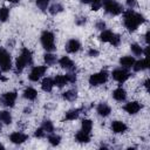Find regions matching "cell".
Returning <instances> with one entry per match:
<instances>
[{"mask_svg": "<svg viewBox=\"0 0 150 150\" xmlns=\"http://www.w3.org/2000/svg\"><path fill=\"white\" fill-rule=\"evenodd\" d=\"M145 22V18L141 14L135 12L134 9L123 11V25L128 32H135L142 23Z\"/></svg>", "mask_w": 150, "mask_h": 150, "instance_id": "cell-1", "label": "cell"}, {"mask_svg": "<svg viewBox=\"0 0 150 150\" xmlns=\"http://www.w3.org/2000/svg\"><path fill=\"white\" fill-rule=\"evenodd\" d=\"M32 62H33L32 52L28 48H22L21 52H20V55L15 60V71L16 73H22V70L27 66L32 64Z\"/></svg>", "mask_w": 150, "mask_h": 150, "instance_id": "cell-2", "label": "cell"}, {"mask_svg": "<svg viewBox=\"0 0 150 150\" xmlns=\"http://www.w3.org/2000/svg\"><path fill=\"white\" fill-rule=\"evenodd\" d=\"M102 6L104 8V12L109 15H112V16H116V15H120L123 13V6L116 1V0H103L102 2Z\"/></svg>", "mask_w": 150, "mask_h": 150, "instance_id": "cell-3", "label": "cell"}, {"mask_svg": "<svg viewBox=\"0 0 150 150\" xmlns=\"http://www.w3.org/2000/svg\"><path fill=\"white\" fill-rule=\"evenodd\" d=\"M40 41H41L42 47L47 52H53V50L56 49V46H55V36H54V33L53 32H50V30H43L41 33Z\"/></svg>", "mask_w": 150, "mask_h": 150, "instance_id": "cell-4", "label": "cell"}, {"mask_svg": "<svg viewBox=\"0 0 150 150\" xmlns=\"http://www.w3.org/2000/svg\"><path fill=\"white\" fill-rule=\"evenodd\" d=\"M98 38H100L101 41L108 42V43H110L112 47H118L120 43H121V36H120L118 34H116V33L109 30V29L102 30Z\"/></svg>", "mask_w": 150, "mask_h": 150, "instance_id": "cell-5", "label": "cell"}, {"mask_svg": "<svg viewBox=\"0 0 150 150\" xmlns=\"http://www.w3.org/2000/svg\"><path fill=\"white\" fill-rule=\"evenodd\" d=\"M109 79V73L107 70H101L98 73H95V74H91L89 76V84L91 87H97V86H101L103 83H105Z\"/></svg>", "mask_w": 150, "mask_h": 150, "instance_id": "cell-6", "label": "cell"}, {"mask_svg": "<svg viewBox=\"0 0 150 150\" xmlns=\"http://www.w3.org/2000/svg\"><path fill=\"white\" fill-rule=\"evenodd\" d=\"M11 69H12L11 54L5 48H0V70L1 71H8Z\"/></svg>", "mask_w": 150, "mask_h": 150, "instance_id": "cell-7", "label": "cell"}, {"mask_svg": "<svg viewBox=\"0 0 150 150\" xmlns=\"http://www.w3.org/2000/svg\"><path fill=\"white\" fill-rule=\"evenodd\" d=\"M18 98V93L16 91H7L4 93L0 96V104L7 108H13L15 104V101Z\"/></svg>", "mask_w": 150, "mask_h": 150, "instance_id": "cell-8", "label": "cell"}, {"mask_svg": "<svg viewBox=\"0 0 150 150\" xmlns=\"http://www.w3.org/2000/svg\"><path fill=\"white\" fill-rule=\"evenodd\" d=\"M111 76H112V79L116 81V82H118V83H123V82H125L130 76H131V74L125 69V68H116V69H114L112 70V73H111Z\"/></svg>", "mask_w": 150, "mask_h": 150, "instance_id": "cell-9", "label": "cell"}, {"mask_svg": "<svg viewBox=\"0 0 150 150\" xmlns=\"http://www.w3.org/2000/svg\"><path fill=\"white\" fill-rule=\"evenodd\" d=\"M47 70V67L46 66H35L32 68V70L29 71V75H28V79L32 81V82H38L46 73Z\"/></svg>", "mask_w": 150, "mask_h": 150, "instance_id": "cell-10", "label": "cell"}, {"mask_svg": "<svg viewBox=\"0 0 150 150\" xmlns=\"http://www.w3.org/2000/svg\"><path fill=\"white\" fill-rule=\"evenodd\" d=\"M142 108H143V104L139 103L138 101H130V102H128V103H125V104L123 105V110H124L125 112H128L129 115H135V114H137Z\"/></svg>", "mask_w": 150, "mask_h": 150, "instance_id": "cell-11", "label": "cell"}, {"mask_svg": "<svg viewBox=\"0 0 150 150\" xmlns=\"http://www.w3.org/2000/svg\"><path fill=\"white\" fill-rule=\"evenodd\" d=\"M64 48H66V52L67 53L75 54V53H77L81 49V42L77 39H70V40L67 41Z\"/></svg>", "mask_w": 150, "mask_h": 150, "instance_id": "cell-12", "label": "cell"}, {"mask_svg": "<svg viewBox=\"0 0 150 150\" xmlns=\"http://www.w3.org/2000/svg\"><path fill=\"white\" fill-rule=\"evenodd\" d=\"M59 64L61 66V68L68 70V71H75L76 70V64L74 63V61L68 57V56H62L59 60Z\"/></svg>", "mask_w": 150, "mask_h": 150, "instance_id": "cell-13", "label": "cell"}, {"mask_svg": "<svg viewBox=\"0 0 150 150\" xmlns=\"http://www.w3.org/2000/svg\"><path fill=\"white\" fill-rule=\"evenodd\" d=\"M28 139V135L21 132V131H14L9 135V141L13 144H22Z\"/></svg>", "mask_w": 150, "mask_h": 150, "instance_id": "cell-14", "label": "cell"}, {"mask_svg": "<svg viewBox=\"0 0 150 150\" xmlns=\"http://www.w3.org/2000/svg\"><path fill=\"white\" fill-rule=\"evenodd\" d=\"M110 128L114 134H124L128 130V125L122 121H112Z\"/></svg>", "mask_w": 150, "mask_h": 150, "instance_id": "cell-15", "label": "cell"}, {"mask_svg": "<svg viewBox=\"0 0 150 150\" xmlns=\"http://www.w3.org/2000/svg\"><path fill=\"white\" fill-rule=\"evenodd\" d=\"M96 112H97V115L101 116V117H108V116L110 115V112H111V108H110V105L107 104L105 102H101V103H98L97 107H96Z\"/></svg>", "mask_w": 150, "mask_h": 150, "instance_id": "cell-16", "label": "cell"}, {"mask_svg": "<svg viewBox=\"0 0 150 150\" xmlns=\"http://www.w3.org/2000/svg\"><path fill=\"white\" fill-rule=\"evenodd\" d=\"M90 138H91V135L89 132H86L83 130H80L75 134V141L77 143H81V144H84V143H89L90 142Z\"/></svg>", "mask_w": 150, "mask_h": 150, "instance_id": "cell-17", "label": "cell"}, {"mask_svg": "<svg viewBox=\"0 0 150 150\" xmlns=\"http://www.w3.org/2000/svg\"><path fill=\"white\" fill-rule=\"evenodd\" d=\"M84 110V108H76V109H70L66 112L64 115V120L66 121H75L79 118L80 114Z\"/></svg>", "mask_w": 150, "mask_h": 150, "instance_id": "cell-18", "label": "cell"}, {"mask_svg": "<svg viewBox=\"0 0 150 150\" xmlns=\"http://www.w3.org/2000/svg\"><path fill=\"white\" fill-rule=\"evenodd\" d=\"M112 98L117 102H124L127 100V91L122 87H118L112 91Z\"/></svg>", "mask_w": 150, "mask_h": 150, "instance_id": "cell-19", "label": "cell"}, {"mask_svg": "<svg viewBox=\"0 0 150 150\" xmlns=\"http://www.w3.org/2000/svg\"><path fill=\"white\" fill-rule=\"evenodd\" d=\"M135 61H136V60H135L134 56H129V55H127V56H122V57L120 59V64L122 66V68L129 69V68H131V67L134 66Z\"/></svg>", "mask_w": 150, "mask_h": 150, "instance_id": "cell-20", "label": "cell"}, {"mask_svg": "<svg viewBox=\"0 0 150 150\" xmlns=\"http://www.w3.org/2000/svg\"><path fill=\"white\" fill-rule=\"evenodd\" d=\"M149 67L148 64V57H144V59H141L138 61H135L132 68L135 71H142V70H145L146 68Z\"/></svg>", "mask_w": 150, "mask_h": 150, "instance_id": "cell-21", "label": "cell"}, {"mask_svg": "<svg viewBox=\"0 0 150 150\" xmlns=\"http://www.w3.org/2000/svg\"><path fill=\"white\" fill-rule=\"evenodd\" d=\"M23 97L28 101H35L36 97H38V91L33 88V87H27L25 90H23Z\"/></svg>", "mask_w": 150, "mask_h": 150, "instance_id": "cell-22", "label": "cell"}, {"mask_svg": "<svg viewBox=\"0 0 150 150\" xmlns=\"http://www.w3.org/2000/svg\"><path fill=\"white\" fill-rule=\"evenodd\" d=\"M54 87V80L52 77H45L41 82V88L46 93H50Z\"/></svg>", "mask_w": 150, "mask_h": 150, "instance_id": "cell-23", "label": "cell"}, {"mask_svg": "<svg viewBox=\"0 0 150 150\" xmlns=\"http://www.w3.org/2000/svg\"><path fill=\"white\" fill-rule=\"evenodd\" d=\"M62 98L69 102H73L77 98V90L76 89H69L64 93H62Z\"/></svg>", "mask_w": 150, "mask_h": 150, "instance_id": "cell-24", "label": "cell"}, {"mask_svg": "<svg viewBox=\"0 0 150 150\" xmlns=\"http://www.w3.org/2000/svg\"><path fill=\"white\" fill-rule=\"evenodd\" d=\"M13 121L12 114L8 110H1L0 111V122L4 124H11Z\"/></svg>", "mask_w": 150, "mask_h": 150, "instance_id": "cell-25", "label": "cell"}, {"mask_svg": "<svg viewBox=\"0 0 150 150\" xmlns=\"http://www.w3.org/2000/svg\"><path fill=\"white\" fill-rule=\"evenodd\" d=\"M53 80H54V86H56V87H59V88H62V87H64V86L68 83L66 75H61V74L55 75V77H54Z\"/></svg>", "mask_w": 150, "mask_h": 150, "instance_id": "cell-26", "label": "cell"}, {"mask_svg": "<svg viewBox=\"0 0 150 150\" xmlns=\"http://www.w3.org/2000/svg\"><path fill=\"white\" fill-rule=\"evenodd\" d=\"M48 12H49L52 15H56V14L63 12V6H62L60 2H55V4H53V5L49 6Z\"/></svg>", "mask_w": 150, "mask_h": 150, "instance_id": "cell-27", "label": "cell"}, {"mask_svg": "<svg viewBox=\"0 0 150 150\" xmlns=\"http://www.w3.org/2000/svg\"><path fill=\"white\" fill-rule=\"evenodd\" d=\"M43 60H45V63L47 66H54L56 63V56L54 54H52L50 52H47L45 55H43Z\"/></svg>", "mask_w": 150, "mask_h": 150, "instance_id": "cell-28", "label": "cell"}, {"mask_svg": "<svg viewBox=\"0 0 150 150\" xmlns=\"http://www.w3.org/2000/svg\"><path fill=\"white\" fill-rule=\"evenodd\" d=\"M48 142L50 145L53 146H56L61 143V136L57 135V134H54V132H50L49 136H48Z\"/></svg>", "mask_w": 150, "mask_h": 150, "instance_id": "cell-29", "label": "cell"}, {"mask_svg": "<svg viewBox=\"0 0 150 150\" xmlns=\"http://www.w3.org/2000/svg\"><path fill=\"white\" fill-rule=\"evenodd\" d=\"M91 129H93V122H91V120H88V118L82 120V122H81V130L90 134L91 132Z\"/></svg>", "mask_w": 150, "mask_h": 150, "instance_id": "cell-30", "label": "cell"}, {"mask_svg": "<svg viewBox=\"0 0 150 150\" xmlns=\"http://www.w3.org/2000/svg\"><path fill=\"white\" fill-rule=\"evenodd\" d=\"M130 49H131V53L135 56H141L143 54V48L138 43H131L130 45Z\"/></svg>", "mask_w": 150, "mask_h": 150, "instance_id": "cell-31", "label": "cell"}, {"mask_svg": "<svg viewBox=\"0 0 150 150\" xmlns=\"http://www.w3.org/2000/svg\"><path fill=\"white\" fill-rule=\"evenodd\" d=\"M41 127H42V129H43L47 134H50V132L54 131V125H53L52 121H49V120H43Z\"/></svg>", "mask_w": 150, "mask_h": 150, "instance_id": "cell-32", "label": "cell"}, {"mask_svg": "<svg viewBox=\"0 0 150 150\" xmlns=\"http://www.w3.org/2000/svg\"><path fill=\"white\" fill-rule=\"evenodd\" d=\"M9 18V9L7 7H1L0 8V21L6 22Z\"/></svg>", "mask_w": 150, "mask_h": 150, "instance_id": "cell-33", "label": "cell"}, {"mask_svg": "<svg viewBox=\"0 0 150 150\" xmlns=\"http://www.w3.org/2000/svg\"><path fill=\"white\" fill-rule=\"evenodd\" d=\"M49 1H50V0H35V4H36V6L39 7V9H41L42 12H45V11L48 8Z\"/></svg>", "mask_w": 150, "mask_h": 150, "instance_id": "cell-34", "label": "cell"}, {"mask_svg": "<svg viewBox=\"0 0 150 150\" xmlns=\"http://www.w3.org/2000/svg\"><path fill=\"white\" fill-rule=\"evenodd\" d=\"M66 77H67L68 83H75L77 81V76L74 71H69L68 74H66Z\"/></svg>", "mask_w": 150, "mask_h": 150, "instance_id": "cell-35", "label": "cell"}, {"mask_svg": "<svg viewBox=\"0 0 150 150\" xmlns=\"http://www.w3.org/2000/svg\"><path fill=\"white\" fill-rule=\"evenodd\" d=\"M34 136L36 138H43V137H46V131L42 129V127H40L34 131Z\"/></svg>", "mask_w": 150, "mask_h": 150, "instance_id": "cell-36", "label": "cell"}, {"mask_svg": "<svg viewBox=\"0 0 150 150\" xmlns=\"http://www.w3.org/2000/svg\"><path fill=\"white\" fill-rule=\"evenodd\" d=\"M95 27H96V29H98V30H104L105 29V27H107V25H105V22L103 21V20H98L96 23H95Z\"/></svg>", "mask_w": 150, "mask_h": 150, "instance_id": "cell-37", "label": "cell"}, {"mask_svg": "<svg viewBox=\"0 0 150 150\" xmlns=\"http://www.w3.org/2000/svg\"><path fill=\"white\" fill-rule=\"evenodd\" d=\"M86 22H87V18L86 16H77L75 19V23L77 26H83V25H86Z\"/></svg>", "mask_w": 150, "mask_h": 150, "instance_id": "cell-38", "label": "cell"}, {"mask_svg": "<svg viewBox=\"0 0 150 150\" xmlns=\"http://www.w3.org/2000/svg\"><path fill=\"white\" fill-rule=\"evenodd\" d=\"M98 54H100V52L95 48H89V50H88V56H90V57H97Z\"/></svg>", "mask_w": 150, "mask_h": 150, "instance_id": "cell-39", "label": "cell"}, {"mask_svg": "<svg viewBox=\"0 0 150 150\" xmlns=\"http://www.w3.org/2000/svg\"><path fill=\"white\" fill-rule=\"evenodd\" d=\"M125 4H127V6L129 7V9H134V8L137 7V1H136V0H127Z\"/></svg>", "mask_w": 150, "mask_h": 150, "instance_id": "cell-40", "label": "cell"}, {"mask_svg": "<svg viewBox=\"0 0 150 150\" xmlns=\"http://www.w3.org/2000/svg\"><path fill=\"white\" fill-rule=\"evenodd\" d=\"M101 7H102V2H95V4L91 5V9L93 11H98Z\"/></svg>", "mask_w": 150, "mask_h": 150, "instance_id": "cell-41", "label": "cell"}, {"mask_svg": "<svg viewBox=\"0 0 150 150\" xmlns=\"http://www.w3.org/2000/svg\"><path fill=\"white\" fill-rule=\"evenodd\" d=\"M82 4H89V5H93L95 2H103V0H81Z\"/></svg>", "mask_w": 150, "mask_h": 150, "instance_id": "cell-42", "label": "cell"}, {"mask_svg": "<svg viewBox=\"0 0 150 150\" xmlns=\"http://www.w3.org/2000/svg\"><path fill=\"white\" fill-rule=\"evenodd\" d=\"M144 40H145V43L148 45V43H149V30L145 33V35H144Z\"/></svg>", "mask_w": 150, "mask_h": 150, "instance_id": "cell-43", "label": "cell"}, {"mask_svg": "<svg viewBox=\"0 0 150 150\" xmlns=\"http://www.w3.org/2000/svg\"><path fill=\"white\" fill-rule=\"evenodd\" d=\"M149 82H150V80H149V79H146V80H145V81H144V83H143V84H144V87H145V89H146V90H148V89H149Z\"/></svg>", "mask_w": 150, "mask_h": 150, "instance_id": "cell-44", "label": "cell"}, {"mask_svg": "<svg viewBox=\"0 0 150 150\" xmlns=\"http://www.w3.org/2000/svg\"><path fill=\"white\" fill-rule=\"evenodd\" d=\"M7 2H9V4H18L20 0H6Z\"/></svg>", "mask_w": 150, "mask_h": 150, "instance_id": "cell-45", "label": "cell"}, {"mask_svg": "<svg viewBox=\"0 0 150 150\" xmlns=\"http://www.w3.org/2000/svg\"><path fill=\"white\" fill-rule=\"evenodd\" d=\"M30 112V108H26L25 109V114H29Z\"/></svg>", "mask_w": 150, "mask_h": 150, "instance_id": "cell-46", "label": "cell"}, {"mask_svg": "<svg viewBox=\"0 0 150 150\" xmlns=\"http://www.w3.org/2000/svg\"><path fill=\"white\" fill-rule=\"evenodd\" d=\"M0 149H5V146H4V145H2L1 143H0Z\"/></svg>", "mask_w": 150, "mask_h": 150, "instance_id": "cell-47", "label": "cell"}, {"mask_svg": "<svg viewBox=\"0 0 150 150\" xmlns=\"http://www.w3.org/2000/svg\"><path fill=\"white\" fill-rule=\"evenodd\" d=\"M0 131H1V124H0Z\"/></svg>", "mask_w": 150, "mask_h": 150, "instance_id": "cell-48", "label": "cell"}]
</instances>
